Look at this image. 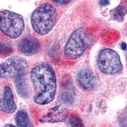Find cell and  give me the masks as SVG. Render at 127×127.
I'll list each match as a JSON object with an SVG mask.
<instances>
[{"mask_svg": "<svg viewBox=\"0 0 127 127\" xmlns=\"http://www.w3.org/2000/svg\"><path fill=\"white\" fill-rule=\"evenodd\" d=\"M67 115V112L66 109L62 106L57 105L50 109V110L41 118L40 121L44 123H55L65 120Z\"/></svg>", "mask_w": 127, "mask_h": 127, "instance_id": "cell-11", "label": "cell"}, {"mask_svg": "<svg viewBox=\"0 0 127 127\" xmlns=\"http://www.w3.org/2000/svg\"></svg>", "mask_w": 127, "mask_h": 127, "instance_id": "cell-20", "label": "cell"}, {"mask_svg": "<svg viewBox=\"0 0 127 127\" xmlns=\"http://www.w3.org/2000/svg\"><path fill=\"white\" fill-rule=\"evenodd\" d=\"M28 66V62L24 57H12L0 64V78H15L20 74L24 73Z\"/></svg>", "mask_w": 127, "mask_h": 127, "instance_id": "cell-6", "label": "cell"}, {"mask_svg": "<svg viewBox=\"0 0 127 127\" xmlns=\"http://www.w3.org/2000/svg\"><path fill=\"white\" fill-rule=\"evenodd\" d=\"M3 127H16L15 126L13 125H12V124H7V125H6L3 126Z\"/></svg>", "mask_w": 127, "mask_h": 127, "instance_id": "cell-19", "label": "cell"}, {"mask_svg": "<svg viewBox=\"0 0 127 127\" xmlns=\"http://www.w3.org/2000/svg\"><path fill=\"white\" fill-rule=\"evenodd\" d=\"M119 123L121 127H127V109L125 110L120 116Z\"/></svg>", "mask_w": 127, "mask_h": 127, "instance_id": "cell-16", "label": "cell"}, {"mask_svg": "<svg viewBox=\"0 0 127 127\" xmlns=\"http://www.w3.org/2000/svg\"><path fill=\"white\" fill-rule=\"evenodd\" d=\"M109 3V1H100V3L102 4V5H106V4H108Z\"/></svg>", "mask_w": 127, "mask_h": 127, "instance_id": "cell-18", "label": "cell"}, {"mask_svg": "<svg viewBox=\"0 0 127 127\" xmlns=\"http://www.w3.org/2000/svg\"><path fill=\"white\" fill-rule=\"evenodd\" d=\"M57 20V12L52 4L45 3L36 9L31 18L32 27L40 35L49 33Z\"/></svg>", "mask_w": 127, "mask_h": 127, "instance_id": "cell-2", "label": "cell"}, {"mask_svg": "<svg viewBox=\"0 0 127 127\" xmlns=\"http://www.w3.org/2000/svg\"><path fill=\"white\" fill-rule=\"evenodd\" d=\"M24 29V20L17 13L3 10L0 12V31L10 38L15 39L21 35Z\"/></svg>", "mask_w": 127, "mask_h": 127, "instance_id": "cell-4", "label": "cell"}, {"mask_svg": "<svg viewBox=\"0 0 127 127\" xmlns=\"http://www.w3.org/2000/svg\"><path fill=\"white\" fill-rule=\"evenodd\" d=\"M69 124L71 127H83L82 120L78 114H72L69 118Z\"/></svg>", "mask_w": 127, "mask_h": 127, "instance_id": "cell-14", "label": "cell"}, {"mask_svg": "<svg viewBox=\"0 0 127 127\" xmlns=\"http://www.w3.org/2000/svg\"><path fill=\"white\" fill-rule=\"evenodd\" d=\"M90 37L86 29L81 28L73 32L67 41L64 53L69 59H76L83 55L88 47Z\"/></svg>", "mask_w": 127, "mask_h": 127, "instance_id": "cell-3", "label": "cell"}, {"mask_svg": "<svg viewBox=\"0 0 127 127\" xmlns=\"http://www.w3.org/2000/svg\"><path fill=\"white\" fill-rule=\"evenodd\" d=\"M16 123L19 127H32L28 113L24 111H19L15 116Z\"/></svg>", "mask_w": 127, "mask_h": 127, "instance_id": "cell-13", "label": "cell"}, {"mask_svg": "<svg viewBox=\"0 0 127 127\" xmlns=\"http://www.w3.org/2000/svg\"><path fill=\"white\" fill-rule=\"evenodd\" d=\"M75 97V90L71 77L65 76L61 82L60 97L62 101L66 104H72Z\"/></svg>", "mask_w": 127, "mask_h": 127, "instance_id": "cell-8", "label": "cell"}, {"mask_svg": "<svg viewBox=\"0 0 127 127\" xmlns=\"http://www.w3.org/2000/svg\"><path fill=\"white\" fill-rule=\"evenodd\" d=\"M97 64L100 71L107 74L118 73L123 69V65L117 52L109 48H105L98 54Z\"/></svg>", "mask_w": 127, "mask_h": 127, "instance_id": "cell-5", "label": "cell"}, {"mask_svg": "<svg viewBox=\"0 0 127 127\" xmlns=\"http://www.w3.org/2000/svg\"><path fill=\"white\" fill-rule=\"evenodd\" d=\"M31 81L34 90V100L39 105L53 101L57 90V79L54 69L46 63H39L31 71Z\"/></svg>", "mask_w": 127, "mask_h": 127, "instance_id": "cell-1", "label": "cell"}, {"mask_svg": "<svg viewBox=\"0 0 127 127\" xmlns=\"http://www.w3.org/2000/svg\"><path fill=\"white\" fill-rule=\"evenodd\" d=\"M127 7L125 6H120L115 10L114 17L117 20H121L123 19L127 13Z\"/></svg>", "mask_w": 127, "mask_h": 127, "instance_id": "cell-15", "label": "cell"}, {"mask_svg": "<svg viewBox=\"0 0 127 127\" xmlns=\"http://www.w3.org/2000/svg\"><path fill=\"white\" fill-rule=\"evenodd\" d=\"M77 83L81 89L89 91L95 88L97 84V79L91 70L84 69L78 72L77 75Z\"/></svg>", "mask_w": 127, "mask_h": 127, "instance_id": "cell-7", "label": "cell"}, {"mask_svg": "<svg viewBox=\"0 0 127 127\" xmlns=\"http://www.w3.org/2000/svg\"><path fill=\"white\" fill-rule=\"evenodd\" d=\"M17 105L14 100L12 90L10 87L6 86L3 89V95L0 96V111L7 113H14Z\"/></svg>", "mask_w": 127, "mask_h": 127, "instance_id": "cell-9", "label": "cell"}, {"mask_svg": "<svg viewBox=\"0 0 127 127\" xmlns=\"http://www.w3.org/2000/svg\"><path fill=\"white\" fill-rule=\"evenodd\" d=\"M17 92L20 97H27L28 95V85L26 81L24 73L17 76L15 79Z\"/></svg>", "mask_w": 127, "mask_h": 127, "instance_id": "cell-12", "label": "cell"}, {"mask_svg": "<svg viewBox=\"0 0 127 127\" xmlns=\"http://www.w3.org/2000/svg\"><path fill=\"white\" fill-rule=\"evenodd\" d=\"M40 43L38 39L34 36H27L22 38L19 43V50L26 55H32L38 52Z\"/></svg>", "mask_w": 127, "mask_h": 127, "instance_id": "cell-10", "label": "cell"}, {"mask_svg": "<svg viewBox=\"0 0 127 127\" xmlns=\"http://www.w3.org/2000/svg\"><path fill=\"white\" fill-rule=\"evenodd\" d=\"M53 1L57 3H59V4H66V3L70 2L69 1H57V0H54Z\"/></svg>", "mask_w": 127, "mask_h": 127, "instance_id": "cell-17", "label": "cell"}]
</instances>
